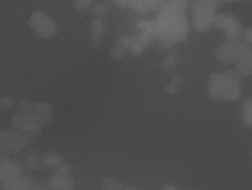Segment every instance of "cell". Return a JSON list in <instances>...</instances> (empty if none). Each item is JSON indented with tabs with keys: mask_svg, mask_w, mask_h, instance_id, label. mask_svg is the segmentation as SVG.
<instances>
[{
	"mask_svg": "<svg viewBox=\"0 0 252 190\" xmlns=\"http://www.w3.org/2000/svg\"><path fill=\"white\" fill-rule=\"evenodd\" d=\"M186 6L187 0H168L164 4L155 26L156 35H158L162 41L167 42L165 46L186 38L188 33V23L184 15Z\"/></svg>",
	"mask_w": 252,
	"mask_h": 190,
	"instance_id": "cell-1",
	"label": "cell"
},
{
	"mask_svg": "<svg viewBox=\"0 0 252 190\" xmlns=\"http://www.w3.org/2000/svg\"><path fill=\"white\" fill-rule=\"evenodd\" d=\"M238 73L229 72L223 74H214L209 84V94L211 97L218 100L235 101L241 96V80Z\"/></svg>",
	"mask_w": 252,
	"mask_h": 190,
	"instance_id": "cell-2",
	"label": "cell"
},
{
	"mask_svg": "<svg viewBox=\"0 0 252 190\" xmlns=\"http://www.w3.org/2000/svg\"><path fill=\"white\" fill-rule=\"evenodd\" d=\"M216 0H196L192 12V24L197 31H208L215 20Z\"/></svg>",
	"mask_w": 252,
	"mask_h": 190,
	"instance_id": "cell-3",
	"label": "cell"
},
{
	"mask_svg": "<svg viewBox=\"0 0 252 190\" xmlns=\"http://www.w3.org/2000/svg\"><path fill=\"white\" fill-rule=\"evenodd\" d=\"M29 25L32 27L39 35H41L42 38L45 39H50L58 31L57 24H55L47 14L41 11H36L31 15L29 19Z\"/></svg>",
	"mask_w": 252,
	"mask_h": 190,
	"instance_id": "cell-4",
	"label": "cell"
},
{
	"mask_svg": "<svg viewBox=\"0 0 252 190\" xmlns=\"http://www.w3.org/2000/svg\"><path fill=\"white\" fill-rule=\"evenodd\" d=\"M214 24L226 33V41L238 42L241 39V26L232 17L226 14H218L215 17Z\"/></svg>",
	"mask_w": 252,
	"mask_h": 190,
	"instance_id": "cell-5",
	"label": "cell"
},
{
	"mask_svg": "<svg viewBox=\"0 0 252 190\" xmlns=\"http://www.w3.org/2000/svg\"><path fill=\"white\" fill-rule=\"evenodd\" d=\"M239 50L238 42L225 41L216 52L217 59L225 65H231L237 59Z\"/></svg>",
	"mask_w": 252,
	"mask_h": 190,
	"instance_id": "cell-6",
	"label": "cell"
},
{
	"mask_svg": "<svg viewBox=\"0 0 252 190\" xmlns=\"http://www.w3.org/2000/svg\"><path fill=\"white\" fill-rule=\"evenodd\" d=\"M237 70L239 75L249 76L251 74V52L248 47L239 46L237 55Z\"/></svg>",
	"mask_w": 252,
	"mask_h": 190,
	"instance_id": "cell-7",
	"label": "cell"
},
{
	"mask_svg": "<svg viewBox=\"0 0 252 190\" xmlns=\"http://www.w3.org/2000/svg\"><path fill=\"white\" fill-rule=\"evenodd\" d=\"M104 32H106V26H104L103 20L101 18H96L91 25V42L93 46H97L102 41Z\"/></svg>",
	"mask_w": 252,
	"mask_h": 190,
	"instance_id": "cell-8",
	"label": "cell"
},
{
	"mask_svg": "<svg viewBox=\"0 0 252 190\" xmlns=\"http://www.w3.org/2000/svg\"><path fill=\"white\" fill-rule=\"evenodd\" d=\"M115 2L121 6L133 7L135 11L139 12H146L148 10V6H147V2L144 0H115Z\"/></svg>",
	"mask_w": 252,
	"mask_h": 190,
	"instance_id": "cell-9",
	"label": "cell"
},
{
	"mask_svg": "<svg viewBox=\"0 0 252 190\" xmlns=\"http://www.w3.org/2000/svg\"><path fill=\"white\" fill-rule=\"evenodd\" d=\"M34 109L38 116H48L51 113V106L48 103H36L34 105Z\"/></svg>",
	"mask_w": 252,
	"mask_h": 190,
	"instance_id": "cell-10",
	"label": "cell"
},
{
	"mask_svg": "<svg viewBox=\"0 0 252 190\" xmlns=\"http://www.w3.org/2000/svg\"><path fill=\"white\" fill-rule=\"evenodd\" d=\"M243 115L248 125H251V100L249 99L243 103Z\"/></svg>",
	"mask_w": 252,
	"mask_h": 190,
	"instance_id": "cell-11",
	"label": "cell"
},
{
	"mask_svg": "<svg viewBox=\"0 0 252 190\" xmlns=\"http://www.w3.org/2000/svg\"><path fill=\"white\" fill-rule=\"evenodd\" d=\"M92 0H75V8L79 11L85 10L91 5Z\"/></svg>",
	"mask_w": 252,
	"mask_h": 190,
	"instance_id": "cell-12",
	"label": "cell"
},
{
	"mask_svg": "<svg viewBox=\"0 0 252 190\" xmlns=\"http://www.w3.org/2000/svg\"><path fill=\"white\" fill-rule=\"evenodd\" d=\"M144 1L147 2L148 8H155V7H158V6H161V5H164L168 0H144Z\"/></svg>",
	"mask_w": 252,
	"mask_h": 190,
	"instance_id": "cell-13",
	"label": "cell"
},
{
	"mask_svg": "<svg viewBox=\"0 0 252 190\" xmlns=\"http://www.w3.org/2000/svg\"><path fill=\"white\" fill-rule=\"evenodd\" d=\"M19 108L21 110H24L25 113H29V110L34 108V106H33L29 100H21L19 102Z\"/></svg>",
	"mask_w": 252,
	"mask_h": 190,
	"instance_id": "cell-14",
	"label": "cell"
},
{
	"mask_svg": "<svg viewBox=\"0 0 252 190\" xmlns=\"http://www.w3.org/2000/svg\"><path fill=\"white\" fill-rule=\"evenodd\" d=\"M0 105H1V107H6V108H11L14 105V100L11 96H6L0 101Z\"/></svg>",
	"mask_w": 252,
	"mask_h": 190,
	"instance_id": "cell-15",
	"label": "cell"
},
{
	"mask_svg": "<svg viewBox=\"0 0 252 190\" xmlns=\"http://www.w3.org/2000/svg\"><path fill=\"white\" fill-rule=\"evenodd\" d=\"M93 12H94V13L99 14V15L104 14V13H106V6H104V5H96L93 8Z\"/></svg>",
	"mask_w": 252,
	"mask_h": 190,
	"instance_id": "cell-16",
	"label": "cell"
},
{
	"mask_svg": "<svg viewBox=\"0 0 252 190\" xmlns=\"http://www.w3.org/2000/svg\"><path fill=\"white\" fill-rule=\"evenodd\" d=\"M216 1H229V2H235V1H239V0H216Z\"/></svg>",
	"mask_w": 252,
	"mask_h": 190,
	"instance_id": "cell-17",
	"label": "cell"
},
{
	"mask_svg": "<svg viewBox=\"0 0 252 190\" xmlns=\"http://www.w3.org/2000/svg\"><path fill=\"white\" fill-rule=\"evenodd\" d=\"M0 107H1V105H0Z\"/></svg>",
	"mask_w": 252,
	"mask_h": 190,
	"instance_id": "cell-18",
	"label": "cell"
}]
</instances>
